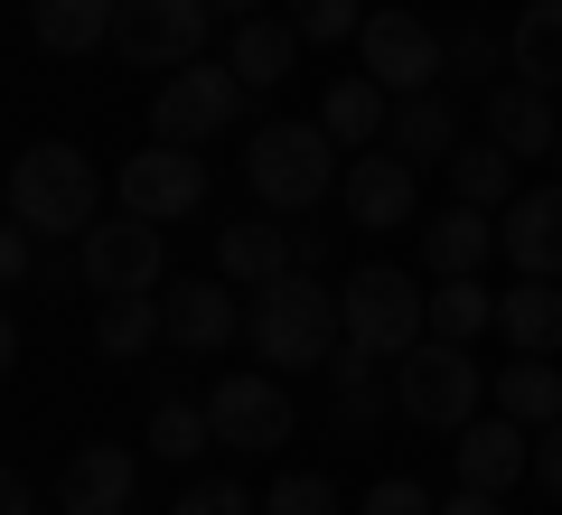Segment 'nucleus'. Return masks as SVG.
Listing matches in <instances>:
<instances>
[{"instance_id": "nucleus-1", "label": "nucleus", "mask_w": 562, "mask_h": 515, "mask_svg": "<svg viewBox=\"0 0 562 515\" xmlns=\"http://www.w3.org/2000/svg\"><path fill=\"white\" fill-rule=\"evenodd\" d=\"M244 337L272 376H328V357L347 347V310L319 272H281L244 300Z\"/></svg>"}, {"instance_id": "nucleus-2", "label": "nucleus", "mask_w": 562, "mask_h": 515, "mask_svg": "<svg viewBox=\"0 0 562 515\" xmlns=\"http://www.w3.org/2000/svg\"><path fill=\"white\" fill-rule=\"evenodd\" d=\"M10 225H29V235H94L103 225V179L94 159L76 150V141H29L20 159H10Z\"/></svg>"}, {"instance_id": "nucleus-3", "label": "nucleus", "mask_w": 562, "mask_h": 515, "mask_svg": "<svg viewBox=\"0 0 562 515\" xmlns=\"http://www.w3.org/2000/svg\"><path fill=\"white\" fill-rule=\"evenodd\" d=\"M487 394H497V376H479V357H469L460 337H422V347L394 357V403L422 432H469Z\"/></svg>"}, {"instance_id": "nucleus-4", "label": "nucleus", "mask_w": 562, "mask_h": 515, "mask_svg": "<svg viewBox=\"0 0 562 515\" xmlns=\"http://www.w3.org/2000/svg\"><path fill=\"white\" fill-rule=\"evenodd\" d=\"M244 179H254V198L272 216L319 206L338 188V141H328V122H262L254 150H244Z\"/></svg>"}, {"instance_id": "nucleus-5", "label": "nucleus", "mask_w": 562, "mask_h": 515, "mask_svg": "<svg viewBox=\"0 0 562 515\" xmlns=\"http://www.w3.org/2000/svg\"><path fill=\"white\" fill-rule=\"evenodd\" d=\"M338 310H347V337H357L366 357H403V347L431 337V300H422V281L403 262H366L338 291Z\"/></svg>"}, {"instance_id": "nucleus-6", "label": "nucleus", "mask_w": 562, "mask_h": 515, "mask_svg": "<svg viewBox=\"0 0 562 515\" xmlns=\"http://www.w3.org/2000/svg\"><path fill=\"white\" fill-rule=\"evenodd\" d=\"M244 94H254V85H244L225 57H188L179 76H169L160 94H150V132H160V141H179V150H198V141H216L225 122L244 113Z\"/></svg>"}, {"instance_id": "nucleus-7", "label": "nucleus", "mask_w": 562, "mask_h": 515, "mask_svg": "<svg viewBox=\"0 0 562 515\" xmlns=\"http://www.w3.org/2000/svg\"><path fill=\"white\" fill-rule=\"evenodd\" d=\"M160 262H169L160 225H150V216H132V206H122L113 225H94V235L76 244V281H85L94 300H140V291H160Z\"/></svg>"}, {"instance_id": "nucleus-8", "label": "nucleus", "mask_w": 562, "mask_h": 515, "mask_svg": "<svg viewBox=\"0 0 562 515\" xmlns=\"http://www.w3.org/2000/svg\"><path fill=\"white\" fill-rule=\"evenodd\" d=\"M206 20H216V0H122L113 47L140 76H179L188 57H206Z\"/></svg>"}, {"instance_id": "nucleus-9", "label": "nucleus", "mask_w": 562, "mask_h": 515, "mask_svg": "<svg viewBox=\"0 0 562 515\" xmlns=\"http://www.w3.org/2000/svg\"><path fill=\"white\" fill-rule=\"evenodd\" d=\"M357 47H366V76L384 85V94H431V76H450V38L431 20H413V10H375V20L357 29Z\"/></svg>"}, {"instance_id": "nucleus-10", "label": "nucleus", "mask_w": 562, "mask_h": 515, "mask_svg": "<svg viewBox=\"0 0 562 515\" xmlns=\"http://www.w3.org/2000/svg\"><path fill=\"white\" fill-rule=\"evenodd\" d=\"M113 188H122V206H132V216L179 225V216H198V206H206V159L179 150V141H160V150H132V159H122Z\"/></svg>"}, {"instance_id": "nucleus-11", "label": "nucleus", "mask_w": 562, "mask_h": 515, "mask_svg": "<svg viewBox=\"0 0 562 515\" xmlns=\"http://www.w3.org/2000/svg\"><path fill=\"white\" fill-rule=\"evenodd\" d=\"M338 206L357 235H394V225L422 216V188H413V159L403 150H357V169L338 179Z\"/></svg>"}, {"instance_id": "nucleus-12", "label": "nucleus", "mask_w": 562, "mask_h": 515, "mask_svg": "<svg viewBox=\"0 0 562 515\" xmlns=\"http://www.w3.org/2000/svg\"><path fill=\"white\" fill-rule=\"evenodd\" d=\"M206 422H216L225 450H281V440H291V394H281L272 366H262V376H225L216 394H206Z\"/></svg>"}, {"instance_id": "nucleus-13", "label": "nucleus", "mask_w": 562, "mask_h": 515, "mask_svg": "<svg viewBox=\"0 0 562 515\" xmlns=\"http://www.w3.org/2000/svg\"><path fill=\"white\" fill-rule=\"evenodd\" d=\"M460 450H450V469H460V488H487L506 496L516 478H535V432H525L516 413H479L469 432H450Z\"/></svg>"}, {"instance_id": "nucleus-14", "label": "nucleus", "mask_w": 562, "mask_h": 515, "mask_svg": "<svg viewBox=\"0 0 562 515\" xmlns=\"http://www.w3.org/2000/svg\"><path fill=\"white\" fill-rule=\"evenodd\" d=\"M132 488H140V459L122 440H85L57 469V515H132Z\"/></svg>"}, {"instance_id": "nucleus-15", "label": "nucleus", "mask_w": 562, "mask_h": 515, "mask_svg": "<svg viewBox=\"0 0 562 515\" xmlns=\"http://www.w3.org/2000/svg\"><path fill=\"white\" fill-rule=\"evenodd\" d=\"M160 310H169V347H188V357H216L225 337H244V300H235V281H169L160 291Z\"/></svg>"}, {"instance_id": "nucleus-16", "label": "nucleus", "mask_w": 562, "mask_h": 515, "mask_svg": "<svg viewBox=\"0 0 562 515\" xmlns=\"http://www.w3.org/2000/svg\"><path fill=\"white\" fill-rule=\"evenodd\" d=\"M497 244H506V262H516V272L562 281V179H553V188H525V198L497 216Z\"/></svg>"}, {"instance_id": "nucleus-17", "label": "nucleus", "mask_w": 562, "mask_h": 515, "mask_svg": "<svg viewBox=\"0 0 562 515\" xmlns=\"http://www.w3.org/2000/svg\"><path fill=\"white\" fill-rule=\"evenodd\" d=\"M384 413H403V403H394V376H375V357L347 337L338 357H328V422H338V440H366Z\"/></svg>"}, {"instance_id": "nucleus-18", "label": "nucleus", "mask_w": 562, "mask_h": 515, "mask_svg": "<svg viewBox=\"0 0 562 515\" xmlns=\"http://www.w3.org/2000/svg\"><path fill=\"white\" fill-rule=\"evenodd\" d=\"M216 272L235 281V291H262V281L301 272V235H281L272 216H244V225H225V235H216Z\"/></svg>"}, {"instance_id": "nucleus-19", "label": "nucleus", "mask_w": 562, "mask_h": 515, "mask_svg": "<svg viewBox=\"0 0 562 515\" xmlns=\"http://www.w3.org/2000/svg\"><path fill=\"white\" fill-rule=\"evenodd\" d=\"M487 141H506L516 159H543V150L562 141V122H553V94H543V85H525V76L487 85Z\"/></svg>"}, {"instance_id": "nucleus-20", "label": "nucleus", "mask_w": 562, "mask_h": 515, "mask_svg": "<svg viewBox=\"0 0 562 515\" xmlns=\"http://www.w3.org/2000/svg\"><path fill=\"white\" fill-rule=\"evenodd\" d=\"M422 254H431V281L487 272V254H497V216H487V206H469V198H450L441 216L422 225Z\"/></svg>"}, {"instance_id": "nucleus-21", "label": "nucleus", "mask_w": 562, "mask_h": 515, "mask_svg": "<svg viewBox=\"0 0 562 515\" xmlns=\"http://www.w3.org/2000/svg\"><path fill=\"white\" fill-rule=\"evenodd\" d=\"M301 47H310V38L291 29V10H281V20L262 10V20H235V47H225V66H235V76L254 85V94H272V85L291 76V66H301Z\"/></svg>"}, {"instance_id": "nucleus-22", "label": "nucleus", "mask_w": 562, "mask_h": 515, "mask_svg": "<svg viewBox=\"0 0 562 515\" xmlns=\"http://www.w3.org/2000/svg\"><path fill=\"white\" fill-rule=\"evenodd\" d=\"M319 122H328L338 150H375V141L394 132V94H384L375 76H338V85L319 94Z\"/></svg>"}, {"instance_id": "nucleus-23", "label": "nucleus", "mask_w": 562, "mask_h": 515, "mask_svg": "<svg viewBox=\"0 0 562 515\" xmlns=\"http://www.w3.org/2000/svg\"><path fill=\"white\" fill-rule=\"evenodd\" d=\"M506 66L543 94H562V0H525L516 20H506Z\"/></svg>"}, {"instance_id": "nucleus-24", "label": "nucleus", "mask_w": 562, "mask_h": 515, "mask_svg": "<svg viewBox=\"0 0 562 515\" xmlns=\"http://www.w3.org/2000/svg\"><path fill=\"white\" fill-rule=\"evenodd\" d=\"M122 0H29V29H38L47 57H94L103 38H113Z\"/></svg>"}, {"instance_id": "nucleus-25", "label": "nucleus", "mask_w": 562, "mask_h": 515, "mask_svg": "<svg viewBox=\"0 0 562 515\" xmlns=\"http://www.w3.org/2000/svg\"><path fill=\"white\" fill-rule=\"evenodd\" d=\"M497 328H506L516 357H553V347H562V291L525 272L516 291H497Z\"/></svg>"}, {"instance_id": "nucleus-26", "label": "nucleus", "mask_w": 562, "mask_h": 515, "mask_svg": "<svg viewBox=\"0 0 562 515\" xmlns=\"http://www.w3.org/2000/svg\"><path fill=\"white\" fill-rule=\"evenodd\" d=\"M516 169H525V159L506 150V141H479V150H450V198H469V206H487V216H506V206L525 198V188H516Z\"/></svg>"}, {"instance_id": "nucleus-27", "label": "nucleus", "mask_w": 562, "mask_h": 515, "mask_svg": "<svg viewBox=\"0 0 562 515\" xmlns=\"http://www.w3.org/2000/svg\"><path fill=\"white\" fill-rule=\"evenodd\" d=\"M384 141H394L403 159H450V150H460V113H450V94H403Z\"/></svg>"}, {"instance_id": "nucleus-28", "label": "nucleus", "mask_w": 562, "mask_h": 515, "mask_svg": "<svg viewBox=\"0 0 562 515\" xmlns=\"http://www.w3.org/2000/svg\"><path fill=\"white\" fill-rule=\"evenodd\" d=\"M160 337H169L160 291H140V300H103V310H94V347H103V357H150Z\"/></svg>"}, {"instance_id": "nucleus-29", "label": "nucleus", "mask_w": 562, "mask_h": 515, "mask_svg": "<svg viewBox=\"0 0 562 515\" xmlns=\"http://www.w3.org/2000/svg\"><path fill=\"white\" fill-rule=\"evenodd\" d=\"M497 413H516L525 432L562 422V366H553V357H516V366L497 376Z\"/></svg>"}, {"instance_id": "nucleus-30", "label": "nucleus", "mask_w": 562, "mask_h": 515, "mask_svg": "<svg viewBox=\"0 0 562 515\" xmlns=\"http://www.w3.org/2000/svg\"><path fill=\"white\" fill-rule=\"evenodd\" d=\"M479 328H497V291H487L479 272H450V281H431V337H479Z\"/></svg>"}, {"instance_id": "nucleus-31", "label": "nucleus", "mask_w": 562, "mask_h": 515, "mask_svg": "<svg viewBox=\"0 0 562 515\" xmlns=\"http://www.w3.org/2000/svg\"><path fill=\"white\" fill-rule=\"evenodd\" d=\"M206 440H216L206 403H160V413H150V450H160V459H198Z\"/></svg>"}, {"instance_id": "nucleus-32", "label": "nucleus", "mask_w": 562, "mask_h": 515, "mask_svg": "<svg viewBox=\"0 0 562 515\" xmlns=\"http://www.w3.org/2000/svg\"><path fill=\"white\" fill-rule=\"evenodd\" d=\"M366 20H375V10H357V0H291V29H301L310 47H338V38H357Z\"/></svg>"}, {"instance_id": "nucleus-33", "label": "nucleus", "mask_w": 562, "mask_h": 515, "mask_svg": "<svg viewBox=\"0 0 562 515\" xmlns=\"http://www.w3.org/2000/svg\"><path fill=\"white\" fill-rule=\"evenodd\" d=\"M497 66H506V47H497V29H450V76L460 85H497Z\"/></svg>"}, {"instance_id": "nucleus-34", "label": "nucleus", "mask_w": 562, "mask_h": 515, "mask_svg": "<svg viewBox=\"0 0 562 515\" xmlns=\"http://www.w3.org/2000/svg\"><path fill=\"white\" fill-rule=\"evenodd\" d=\"M262 515H338V488H328L319 469H291V478H272Z\"/></svg>"}, {"instance_id": "nucleus-35", "label": "nucleus", "mask_w": 562, "mask_h": 515, "mask_svg": "<svg viewBox=\"0 0 562 515\" xmlns=\"http://www.w3.org/2000/svg\"><path fill=\"white\" fill-rule=\"evenodd\" d=\"M357 515H441V506H431V488H422V478H375Z\"/></svg>"}, {"instance_id": "nucleus-36", "label": "nucleus", "mask_w": 562, "mask_h": 515, "mask_svg": "<svg viewBox=\"0 0 562 515\" xmlns=\"http://www.w3.org/2000/svg\"><path fill=\"white\" fill-rule=\"evenodd\" d=\"M169 515H254V496H244L235 478H198V488H179Z\"/></svg>"}, {"instance_id": "nucleus-37", "label": "nucleus", "mask_w": 562, "mask_h": 515, "mask_svg": "<svg viewBox=\"0 0 562 515\" xmlns=\"http://www.w3.org/2000/svg\"><path fill=\"white\" fill-rule=\"evenodd\" d=\"M0 272H10V291H29V272H38V235H29V225L0 235Z\"/></svg>"}, {"instance_id": "nucleus-38", "label": "nucleus", "mask_w": 562, "mask_h": 515, "mask_svg": "<svg viewBox=\"0 0 562 515\" xmlns=\"http://www.w3.org/2000/svg\"><path fill=\"white\" fill-rule=\"evenodd\" d=\"M535 488L562 496V422H543V432H535Z\"/></svg>"}, {"instance_id": "nucleus-39", "label": "nucleus", "mask_w": 562, "mask_h": 515, "mask_svg": "<svg viewBox=\"0 0 562 515\" xmlns=\"http://www.w3.org/2000/svg\"><path fill=\"white\" fill-rule=\"evenodd\" d=\"M441 515H506V496H487V488H460Z\"/></svg>"}, {"instance_id": "nucleus-40", "label": "nucleus", "mask_w": 562, "mask_h": 515, "mask_svg": "<svg viewBox=\"0 0 562 515\" xmlns=\"http://www.w3.org/2000/svg\"><path fill=\"white\" fill-rule=\"evenodd\" d=\"M0 515H38V496H29V478H0Z\"/></svg>"}, {"instance_id": "nucleus-41", "label": "nucleus", "mask_w": 562, "mask_h": 515, "mask_svg": "<svg viewBox=\"0 0 562 515\" xmlns=\"http://www.w3.org/2000/svg\"><path fill=\"white\" fill-rule=\"evenodd\" d=\"M216 20H262V0H216Z\"/></svg>"}, {"instance_id": "nucleus-42", "label": "nucleus", "mask_w": 562, "mask_h": 515, "mask_svg": "<svg viewBox=\"0 0 562 515\" xmlns=\"http://www.w3.org/2000/svg\"><path fill=\"white\" fill-rule=\"evenodd\" d=\"M553 159H562V141H553Z\"/></svg>"}]
</instances>
